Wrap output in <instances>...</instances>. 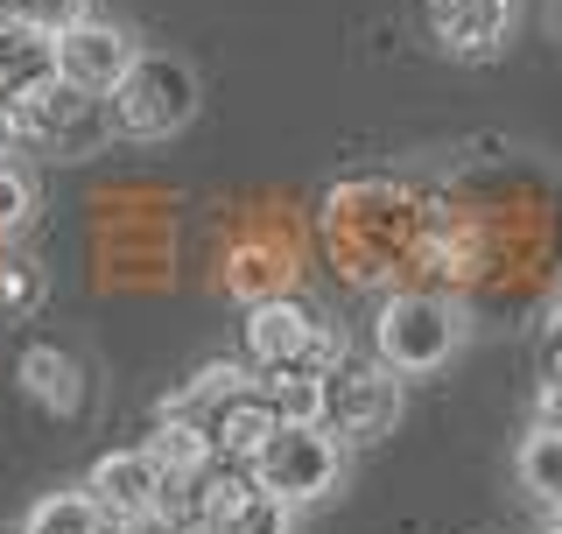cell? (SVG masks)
<instances>
[{"label":"cell","instance_id":"cell-1","mask_svg":"<svg viewBox=\"0 0 562 534\" xmlns=\"http://www.w3.org/2000/svg\"><path fill=\"white\" fill-rule=\"evenodd\" d=\"M0 134H8V148L85 163V155H99L113 141V113H105V99L78 92L64 70H43V78L0 92Z\"/></svg>","mask_w":562,"mask_h":534},{"label":"cell","instance_id":"cell-2","mask_svg":"<svg viewBox=\"0 0 562 534\" xmlns=\"http://www.w3.org/2000/svg\"><path fill=\"white\" fill-rule=\"evenodd\" d=\"M457 352H464V310H457L450 296L408 289V296H386L380 302V316H373V359H386L401 380L450 366Z\"/></svg>","mask_w":562,"mask_h":534},{"label":"cell","instance_id":"cell-3","mask_svg":"<svg viewBox=\"0 0 562 534\" xmlns=\"http://www.w3.org/2000/svg\"><path fill=\"white\" fill-rule=\"evenodd\" d=\"M105 113H113L120 141H169V134H183L190 113H198V70H190L183 57H148V49H140V64L127 70V85L105 99Z\"/></svg>","mask_w":562,"mask_h":534},{"label":"cell","instance_id":"cell-4","mask_svg":"<svg viewBox=\"0 0 562 534\" xmlns=\"http://www.w3.org/2000/svg\"><path fill=\"white\" fill-rule=\"evenodd\" d=\"M338 471H345V443L324 430V422H281V436L268 443V457L254 465L260 492L289 507H316L338 492Z\"/></svg>","mask_w":562,"mask_h":534},{"label":"cell","instance_id":"cell-5","mask_svg":"<svg viewBox=\"0 0 562 534\" xmlns=\"http://www.w3.org/2000/svg\"><path fill=\"white\" fill-rule=\"evenodd\" d=\"M246 359L260 372H281V366H338V337L316 324V310L303 296H268V302H246Z\"/></svg>","mask_w":562,"mask_h":534},{"label":"cell","instance_id":"cell-6","mask_svg":"<svg viewBox=\"0 0 562 534\" xmlns=\"http://www.w3.org/2000/svg\"><path fill=\"white\" fill-rule=\"evenodd\" d=\"M401 415V372L386 359H345L330 366V401H324V430L338 443H380Z\"/></svg>","mask_w":562,"mask_h":534},{"label":"cell","instance_id":"cell-7","mask_svg":"<svg viewBox=\"0 0 562 534\" xmlns=\"http://www.w3.org/2000/svg\"><path fill=\"white\" fill-rule=\"evenodd\" d=\"M140 64V49H134V35L127 29H113V22H78L70 35H57V70L78 92H92V99H113L120 85H127V70Z\"/></svg>","mask_w":562,"mask_h":534},{"label":"cell","instance_id":"cell-8","mask_svg":"<svg viewBox=\"0 0 562 534\" xmlns=\"http://www.w3.org/2000/svg\"><path fill=\"white\" fill-rule=\"evenodd\" d=\"M85 492L113 513V527H134V521H155V513H169V486L162 471L148 465V450H105L92 471H85Z\"/></svg>","mask_w":562,"mask_h":534},{"label":"cell","instance_id":"cell-9","mask_svg":"<svg viewBox=\"0 0 562 534\" xmlns=\"http://www.w3.org/2000/svg\"><path fill=\"white\" fill-rule=\"evenodd\" d=\"M140 450H148V465L162 471V486H169V513L183 521V492L198 486V478L218 465V436H211V422L198 415H155V430L140 436Z\"/></svg>","mask_w":562,"mask_h":534},{"label":"cell","instance_id":"cell-10","mask_svg":"<svg viewBox=\"0 0 562 534\" xmlns=\"http://www.w3.org/2000/svg\"><path fill=\"white\" fill-rule=\"evenodd\" d=\"M514 14H520V0H429V35H436L443 57L485 64V57L506 49Z\"/></svg>","mask_w":562,"mask_h":534},{"label":"cell","instance_id":"cell-11","mask_svg":"<svg viewBox=\"0 0 562 534\" xmlns=\"http://www.w3.org/2000/svg\"><path fill=\"white\" fill-rule=\"evenodd\" d=\"M211 436H218V457H225V465H246V471H254L260 457H268V443L281 436V415L268 408V394L254 387V394H239L233 408H218V415H211Z\"/></svg>","mask_w":562,"mask_h":534},{"label":"cell","instance_id":"cell-12","mask_svg":"<svg viewBox=\"0 0 562 534\" xmlns=\"http://www.w3.org/2000/svg\"><path fill=\"white\" fill-rule=\"evenodd\" d=\"M254 359H211V366H198V372H190V380L183 387H176V394L162 401L169 408V415H198V422H211V415H218V408H233L239 394H254Z\"/></svg>","mask_w":562,"mask_h":534},{"label":"cell","instance_id":"cell-13","mask_svg":"<svg viewBox=\"0 0 562 534\" xmlns=\"http://www.w3.org/2000/svg\"><path fill=\"white\" fill-rule=\"evenodd\" d=\"M14 372H22L29 401L49 408V415H78V408H85V366L70 359L64 345H29Z\"/></svg>","mask_w":562,"mask_h":534},{"label":"cell","instance_id":"cell-14","mask_svg":"<svg viewBox=\"0 0 562 534\" xmlns=\"http://www.w3.org/2000/svg\"><path fill=\"white\" fill-rule=\"evenodd\" d=\"M254 492H260V478L246 471V465H225V457H218V465H211L198 486L183 492V521L198 513V521H225V527H233L239 513L254 507Z\"/></svg>","mask_w":562,"mask_h":534},{"label":"cell","instance_id":"cell-15","mask_svg":"<svg viewBox=\"0 0 562 534\" xmlns=\"http://www.w3.org/2000/svg\"><path fill=\"white\" fill-rule=\"evenodd\" d=\"M43 70H57V35H43L22 14H0V92L43 78Z\"/></svg>","mask_w":562,"mask_h":534},{"label":"cell","instance_id":"cell-16","mask_svg":"<svg viewBox=\"0 0 562 534\" xmlns=\"http://www.w3.org/2000/svg\"><path fill=\"white\" fill-rule=\"evenodd\" d=\"M260 394L281 422H324V401H330V372L324 366H281V372H260Z\"/></svg>","mask_w":562,"mask_h":534},{"label":"cell","instance_id":"cell-17","mask_svg":"<svg viewBox=\"0 0 562 534\" xmlns=\"http://www.w3.org/2000/svg\"><path fill=\"white\" fill-rule=\"evenodd\" d=\"M22 534H120V527H113V513H105L85 486H70V492L35 500L29 521H22Z\"/></svg>","mask_w":562,"mask_h":534},{"label":"cell","instance_id":"cell-18","mask_svg":"<svg viewBox=\"0 0 562 534\" xmlns=\"http://www.w3.org/2000/svg\"><path fill=\"white\" fill-rule=\"evenodd\" d=\"M514 471H520L527 500H541L549 513H562V430H555V422H541V430H527L520 457H514Z\"/></svg>","mask_w":562,"mask_h":534},{"label":"cell","instance_id":"cell-19","mask_svg":"<svg viewBox=\"0 0 562 534\" xmlns=\"http://www.w3.org/2000/svg\"><path fill=\"white\" fill-rule=\"evenodd\" d=\"M43 296H49V281H43V267H35L29 254H8V260H0V316L43 310Z\"/></svg>","mask_w":562,"mask_h":534},{"label":"cell","instance_id":"cell-20","mask_svg":"<svg viewBox=\"0 0 562 534\" xmlns=\"http://www.w3.org/2000/svg\"><path fill=\"white\" fill-rule=\"evenodd\" d=\"M29 211H35V183H29V169H14V163H0V240H14L29 225Z\"/></svg>","mask_w":562,"mask_h":534},{"label":"cell","instance_id":"cell-21","mask_svg":"<svg viewBox=\"0 0 562 534\" xmlns=\"http://www.w3.org/2000/svg\"><path fill=\"white\" fill-rule=\"evenodd\" d=\"M233 534H295V507L274 500V492H254V507L233 521Z\"/></svg>","mask_w":562,"mask_h":534},{"label":"cell","instance_id":"cell-22","mask_svg":"<svg viewBox=\"0 0 562 534\" xmlns=\"http://www.w3.org/2000/svg\"><path fill=\"white\" fill-rule=\"evenodd\" d=\"M22 22H35L43 35H70L78 22H92L85 0H22Z\"/></svg>","mask_w":562,"mask_h":534},{"label":"cell","instance_id":"cell-23","mask_svg":"<svg viewBox=\"0 0 562 534\" xmlns=\"http://www.w3.org/2000/svg\"><path fill=\"white\" fill-rule=\"evenodd\" d=\"M176 534H233L225 521H198V513H190V521H176Z\"/></svg>","mask_w":562,"mask_h":534},{"label":"cell","instance_id":"cell-24","mask_svg":"<svg viewBox=\"0 0 562 534\" xmlns=\"http://www.w3.org/2000/svg\"><path fill=\"white\" fill-rule=\"evenodd\" d=\"M0 14H22V0H0Z\"/></svg>","mask_w":562,"mask_h":534},{"label":"cell","instance_id":"cell-25","mask_svg":"<svg viewBox=\"0 0 562 534\" xmlns=\"http://www.w3.org/2000/svg\"><path fill=\"white\" fill-rule=\"evenodd\" d=\"M555 29H562V0H555Z\"/></svg>","mask_w":562,"mask_h":534},{"label":"cell","instance_id":"cell-26","mask_svg":"<svg viewBox=\"0 0 562 534\" xmlns=\"http://www.w3.org/2000/svg\"><path fill=\"white\" fill-rule=\"evenodd\" d=\"M549 534H562V513H555V527H549Z\"/></svg>","mask_w":562,"mask_h":534},{"label":"cell","instance_id":"cell-27","mask_svg":"<svg viewBox=\"0 0 562 534\" xmlns=\"http://www.w3.org/2000/svg\"><path fill=\"white\" fill-rule=\"evenodd\" d=\"M555 380H562V359H555Z\"/></svg>","mask_w":562,"mask_h":534},{"label":"cell","instance_id":"cell-28","mask_svg":"<svg viewBox=\"0 0 562 534\" xmlns=\"http://www.w3.org/2000/svg\"><path fill=\"white\" fill-rule=\"evenodd\" d=\"M0 148H8V134H0Z\"/></svg>","mask_w":562,"mask_h":534}]
</instances>
